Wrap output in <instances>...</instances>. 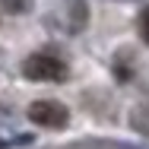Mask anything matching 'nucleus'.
I'll return each mask as SVG.
<instances>
[{
  "label": "nucleus",
  "instance_id": "0eeeda50",
  "mask_svg": "<svg viewBox=\"0 0 149 149\" xmlns=\"http://www.w3.org/2000/svg\"><path fill=\"white\" fill-rule=\"evenodd\" d=\"M6 146H10V143H6V140H0V149H6Z\"/></svg>",
  "mask_w": 149,
  "mask_h": 149
},
{
  "label": "nucleus",
  "instance_id": "f03ea898",
  "mask_svg": "<svg viewBox=\"0 0 149 149\" xmlns=\"http://www.w3.org/2000/svg\"><path fill=\"white\" fill-rule=\"evenodd\" d=\"M29 118L38 124V127H48V130H60V127H67V120H70V111L54 102V98H38V102H32L29 105Z\"/></svg>",
  "mask_w": 149,
  "mask_h": 149
},
{
  "label": "nucleus",
  "instance_id": "20e7f679",
  "mask_svg": "<svg viewBox=\"0 0 149 149\" xmlns=\"http://www.w3.org/2000/svg\"><path fill=\"white\" fill-rule=\"evenodd\" d=\"M130 127H133L136 133L149 136V108H146V105H140V108L130 111Z\"/></svg>",
  "mask_w": 149,
  "mask_h": 149
},
{
  "label": "nucleus",
  "instance_id": "7ed1b4c3",
  "mask_svg": "<svg viewBox=\"0 0 149 149\" xmlns=\"http://www.w3.org/2000/svg\"><path fill=\"white\" fill-rule=\"evenodd\" d=\"M67 13H70V29H73V32L86 29V19H89L86 0H67Z\"/></svg>",
  "mask_w": 149,
  "mask_h": 149
},
{
  "label": "nucleus",
  "instance_id": "f257e3e1",
  "mask_svg": "<svg viewBox=\"0 0 149 149\" xmlns=\"http://www.w3.org/2000/svg\"><path fill=\"white\" fill-rule=\"evenodd\" d=\"M22 73L35 83H60L67 79V63L54 54H32L22 63Z\"/></svg>",
  "mask_w": 149,
  "mask_h": 149
},
{
  "label": "nucleus",
  "instance_id": "39448f33",
  "mask_svg": "<svg viewBox=\"0 0 149 149\" xmlns=\"http://www.w3.org/2000/svg\"><path fill=\"white\" fill-rule=\"evenodd\" d=\"M0 3H3V10H6V13H13V16L29 13V10H32V0H0Z\"/></svg>",
  "mask_w": 149,
  "mask_h": 149
},
{
  "label": "nucleus",
  "instance_id": "423d86ee",
  "mask_svg": "<svg viewBox=\"0 0 149 149\" xmlns=\"http://www.w3.org/2000/svg\"><path fill=\"white\" fill-rule=\"evenodd\" d=\"M140 35H143V41L149 45V6L140 13Z\"/></svg>",
  "mask_w": 149,
  "mask_h": 149
}]
</instances>
